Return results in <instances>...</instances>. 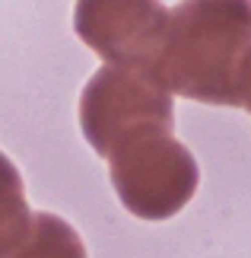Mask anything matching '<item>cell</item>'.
I'll list each match as a JSON object with an SVG mask.
<instances>
[{"label":"cell","instance_id":"2","mask_svg":"<svg viewBox=\"0 0 251 258\" xmlns=\"http://www.w3.org/2000/svg\"><path fill=\"white\" fill-rule=\"evenodd\" d=\"M112 185L140 220H169L197 191V163L172 131H140L108 153Z\"/></svg>","mask_w":251,"mask_h":258},{"label":"cell","instance_id":"1","mask_svg":"<svg viewBox=\"0 0 251 258\" xmlns=\"http://www.w3.org/2000/svg\"><path fill=\"white\" fill-rule=\"evenodd\" d=\"M251 51V0H182L149 77L169 96L207 105H238L235 80Z\"/></svg>","mask_w":251,"mask_h":258},{"label":"cell","instance_id":"7","mask_svg":"<svg viewBox=\"0 0 251 258\" xmlns=\"http://www.w3.org/2000/svg\"><path fill=\"white\" fill-rule=\"evenodd\" d=\"M235 99H238V105H242V108H248V112H251V51L245 54L242 67H238V80H235Z\"/></svg>","mask_w":251,"mask_h":258},{"label":"cell","instance_id":"3","mask_svg":"<svg viewBox=\"0 0 251 258\" xmlns=\"http://www.w3.org/2000/svg\"><path fill=\"white\" fill-rule=\"evenodd\" d=\"M79 127L89 147L108 160L118 144L140 131H172L175 105L149 74L105 64L79 96Z\"/></svg>","mask_w":251,"mask_h":258},{"label":"cell","instance_id":"6","mask_svg":"<svg viewBox=\"0 0 251 258\" xmlns=\"http://www.w3.org/2000/svg\"><path fill=\"white\" fill-rule=\"evenodd\" d=\"M29 226H32V211L26 201L23 175L0 153V258L26 239Z\"/></svg>","mask_w":251,"mask_h":258},{"label":"cell","instance_id":"5","mask_svg":"<svg viewBox=\"0 0 251 258\" xmlns=\"http://www.w3.org/2000/svg\"><path fill=\"white\" fill-rule=\"evenodd\" d=\"M4 258H86V245L64 217L38 211L26 239Z\"/></svg>","mask_w":251,"mask_h":258},{"label":"cell","instance_id":"4","mask_svg":"<svg viewBox=\"0 0 251 258\" xmlns=\"http://www.w3.org/2000/svg\"><path fill=\"white\" fill-rule=\"evenodd\" d=\"M169 26L162 0H76L73 29L108 67L149 74Z\"/></svg>","mask_w":251,"mask_h":258}]
</instances>
